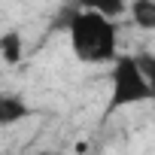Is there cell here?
<instances>
[{
  "mask_svg": "<svg viewBox=\"0 0 155 155\" xmlns=\"http://www.w3.org/2000/svg\"><path fill=\"white\" fill-rule=\"evenodd\" d=\"M70 46H73L76 58L85 61V64L113 61L116 58V25H113V18L79 6V12H73V18H70Z\"/></svg>",
  "mask_w": 155,
  "mask_h": 155,
  "instance_id": "cell-1",
  "label": "cell"
},
{
  "mask_svg": "<svg viewBox=\"0 0 155 155\" xmlns=\"http://www.w3.org/2000/svg\"><path fill=\"white\" fill-rule=\"evenodd\" d=\"M155 101V88L146 82L137 61L128 55L113 58V91H110V110H122L131 104H146Z\"/></svg>",
  "mask_w": 155,
  "mask_h": 155,
  "instance_id": "cell-2",
  "label": "cell"
},
{
  "mask_svg": "<svg viewBox=\"0 0 155 155\" xmlns=\"http://www.w3.org/2000/svg\"><path fill=\"white\" fill-rule=\"evenodd\" d=\"M31 113V107L18 94H0V125H15Z\"/></svg>",
  "mask_w": 155,
  "mask_h": 155,
  "instance_id": "cell-3",
  "label": "cell"
},
{
  "mask_svg": "<svg viewBox=\"0 0 155 155\" xmlns=\"http://www.w3.org/2000/svg\"><path fill=\"white\" fill-rule=\"evenodd\" d=\"M131 18L137 28H146V31H155V0H134L128 6Z\"/></svg>",
  "mask_w": 155,
  "mask_h": 155,
  "instance_id": "cell-4",
  "label": "cell"
},
{
  "mask_svg": "<svg viewBox=\"0 0 155 155\" xmlns=\"http://www.w3.org/2000/svg\"><path fill=\"white\" fill-rule=\"evenodd\" d=\"M0 55H3V61H6V64H18V61H21V55H25L21 34L6 31L3 37H0Z\"/></svg>",
  "mask_w": 155,
  "mask_h": 155,
  "instance_id": "cell-5",
  "label": "cell"
},
{
  "mask_svg": "<svg viewBox=\"0 0 155 155\" xmlns=\"http://www.w3.org/2000/svg\"><path fill=\"white\" fill-rule=\"evenodd\" d=\"M79 6H82V9H94V12H101V15H107V18H119V15L128 12V3H125V0H79Z\"/></svg>",
  "mask_w": 155,
  "mask_h": 155,
  "instance_id": "cell-6",
  "label": "cell"
},
{
  "mask_svg": "<svg viewBox=\"0 0 155 155\" xmlns=\"http://www.w3.org/2000/svg\"><path fill=\"white\" fill-rule=\"evenodd\" d=\"M137 61V67H140V73L146 76V82L155 88V55H149V52H143V55H137L134 58Z\"/></svg>",
  "mask_w": 155,
  "mask_h": 155,
  "instance_id": "cell-7",
  "label": "cell"
}]
</instances>
